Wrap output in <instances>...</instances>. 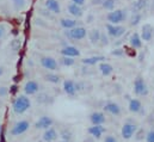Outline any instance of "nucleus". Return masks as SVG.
I'll return each mask as SVG.
<instances>
[{
  "label": "nucleus",
  "mask_w": 154,
  "mask_h": 142,
  "mask_svg": "<svg viewBox=\"0 0 154 142\" xmlns=\"http://www.w3.org/2000/svg\"><path fill=\"white\" fill-rule=\"evenodd\" d=\"M30 106H31V100L25 94L18 96L12 103V110L16 115H23L30 109Z\"/></svg>",
  "instance_id": "1"
},
{
  "label": "nucleus",
  "mask_w": 154,
  "mask_h": 142,
  "mask_svg": "<svg viewBox=\"0 0 154 142\" xmlns=\"http://www.w3.org/2000/svg\"><path fill=\"white\" fill-rule=\"evenodd\" d=\"M125 18H127V11L125 10H122V8L114 10V11L109 12L108 16H106L108 23L109 24H112V25H119L122 22L125 20Z\"/></svg>",
  "instance_id": "2"
},
{
  "label": "nucleus",
  "mask_w": 154,
  "mask_h": 142,
  "mask_svg": "<svg viewBox=\"0 0 154 142\" xmlns=\"http://www.w3.org/2000/svg\"><path fill=\"white\" fill-rule=\"evenodd\" d=\"M65 35L67 36L68 38H71V39L81 41V39H84V38L87 36V30H86L84 26L78 25V26L71 29V30H66V31H65Z\"/></svg>",
  "instance_id": "3"
},
{
  "label": "nucleus",
  "mask_w": 154,
  "mask_h": 142,
  "mask_svg": "<svg viewBox=\"0 0 154 142\" xmlns=\"http://www.w3.org/2000/svg\"><path fill=\"white\" fill-rule=\"evenodd\" d=\"M134 93L136 96H147L148 94V87L146 85V81L141 76H137L134 81Z\"/></svg>",
  "instance_id": "4"
},
{
  "label": "nucleus",
  "mask_w": 154,
  "mask_h": 142,
  "mask_svg": "<svg viewBox=\"0 0 154 142\" xmlns=\"http://www.w3.org/2000/svg\"><path fill=\"white\" fill-rule=\"evenodd\" d=\"M29 128H30L29 121H25V119L19 121V122H17V123L12 127V129H11V135H13V136H19V135L24 134L25 131H28Z\"/></svg>",
  "instance_id": "5"
},
{
  "label": "nucleus",
  "mask_w": 154,
  "mask_h": 142,
  "mask_svg": "<svg viewBox=\"0 0 154 142\" xmlns=\"http://www.w3.org/2000/svg\"><path fill=\"white\" fill-rule=\"evenodd\" d=\"M39 62H41V66L44 69H48L50 72H55L59 68V65H57L56 60L51 56H43V57H41Z\"/></svg>",
  "instance_id": "6"
},
{
  "label": "nucleus",
  "mask_w": 154,
  "mask_h": 142,
  "mask_svg": "<svg viewBox=\"0 0 154 142\" xmlns=\"http://www.w3.org/2000/svg\"><path fill=\"white\" fill-rule=\"evenodd\" d=\"M136 130H137L136 124H134V123H129V122H128V123H124L123 127H122V130H121L122 137L125 139V140H129V139H131V137L135 135Z\"/></svg>",
  "instance_id": "7"
},
{
  "label": "nucleus",
  "mask_w": 154,
  "mask_h": 142,
  "mask_svg": "<svg viewBox=\"0 0 154 142\" xmlns=\"http://www.w3.org/2000/svg\"><path fill=\"white\" fill-rule=\"evenodd\" d=\"M106 31H108V35L110 37H114V38H118L122 35H124L125 32V28L122 26V25H112V24H106Z\"/></svg>",
  "instance_id": "8"
},
{
  "label": "nucleus",
  "mask_w": 154,
  "mask_h": 142,
  "mask_svg": "<svg viewBox=\"0 0 154 142\" xmlns=\"http://www.w3.org/2000/svg\"><path fill=\"white\" fill-rule=\"evenodd\" d=\"M39 91V85L37 81L35 80H29L25 82L24 85V93L25 96H32V94H36Z\"/></svg>",
  "instance_id": "9"
},
{
  "label": "nucleus",
  "mask_w": 154,
  "mask_h": 142,
  "mask_svg": "<svg viewBox=\"0 0 154 142\" xmlns=\"http://www.w3.org/2000/svg\"><path fill=\"white\" fill-rule=\"evenodd\" d=\"M53 123H54V121H53L51 117H49V116H42V117H39L38 119L36 121L35 128H37V129H44L45 130L48 128H51Z\"/></svg>",
  "instance_id": "10"
},
{
  "label": "nucleus",
  "mask_w": 154,
  "mask_h": 142,
  "mask_svg": "<svg viewBox=\"0 0 154 142\" xmlns=\"http://www.w3.org/2000/svg\"><path fill=\"white\" fill-rule=\"evenodd\" d=\"M60 54L62 56H67V57H78L80 56V50L74 45H66L60 50Z\"/></svg>",
  "instance_id": "11"
},
{
  "label": "nucleus",
  "mask_w": 154,
  "mask_h": 142,
  "mask_svg": "<svg viewBox=\"0 0 154 142\" xmlns=\"http://www.w3.org/2000/svg\"><path fill=\"white\" fill-rule=\"evenodd\" d=\"M153 35H154L153 26L151 24H143V26L141 29V34H140L141 39L145 41V42H149V41H152Z\"/></svg>",
  "instance_id": "12"
},
{
  "label": "nucleus",
  "mask_w": 154,
  "mask_h": 142,
  "mask_svg": "<svg viewBox=\"0 0 154 142\" xmlns=\"http://www.w3.org/2000/svg\"><path fill=\"white\" fill-rule=\"evenodd\" d=\"M63 91L67 96H74L78 91V85L75 84V81L67 79L63 81Z\"/></svg>",
  "instance_id": "13"
},
{
  "label": "nucleus",
  "mask_w": 154,
  "mask_h": 142,
  "mask_svg": "<svg viewBox=\"0 0 154 142\" xmlns=\"http://www.w3.org/2000/svg\"><path fill=\"white\" fill-rule=\"evenodd\" d=\"M90 121L92 125H103L105 122V115L100 111H94L90 115Z\"/></svg>",
  "instance_id": "14"
},
{
  "label": "nucleus",
  "mask_w": 154,
  "mask_h": 142,
  "mask_svg": "<svg viewBox=\"0 0 154 142\" xmlns=\"http://www.w3.org/2000/svg\"><path fill=\"white\" fill-rule=\"evenodd\" d=\"M44 5L54 14H59L61 12V6H60V2L57 0H45Z\"/></svg>",
  "instance_id": "15"
},
{
  "label": "nucleus",
  "mask_w": 154,
  "mask_h": 142,
  "mask_svg": "<svg viewBox=\"0 0 154 142\" xmlns=\"http://www.w3.org/2000/svg\"><path fill=\"white\" fill-rule=\"evenodd\" d=\"M67 10H68V13H69L71 16H73L74 18H80V17L84 14L82 7H81V6H78V5L73 4V2H71V4L68 5Z\"/></svg>",
  "instance_id": "16"
},
{
  "label": "nucleus",
  "mask_w": 154,
  "mask_h": 142,
  "mask_svg": "<svg viewBox=\"0 0 154 142\" xmlns=\"http://www.w3.org/2000/svg\"><path fill=\"white\" fill-rule=\"evenodd\" d=\"M57 139V131L54 128H48L43 133V141L45 142H54Z\"/></svg>",
  "instance_id": "17"
},
{
  "label": "nucleus",
  "mask_w": 154,
  "mask_h": 142,
  "mask_svg": "<svg viewBox=\"0 0 154 142\" xmlns=\"http://www.w3.org/2000/svg\"><path fill=\"white\" fill-rule=\"evenodd\" d=\"M60 25L65 30H71V29L78 26V22L77 19H72V18H61L60 19Z\"/></svg>",
  "instance_id": "18"
},
{
  "label": "nucleus",
  "mask_w": 154,
  "mask_h": 142,
  "mask_svg": "<svg viewBox=\"0 0 154 142\" xmlns=\"http://www.w3.org/2000/svg\"><path fill=\"white\" fill-rule=\"evenodd\" d=\"M129 43H130V47L134 48V49H140L142 47V39H141V36L139 32H134L133 35L130 36L129 38Z\"/></svg>",
  "instance_id": "19"
},
{
  "label": "nucleus",
  "mask_w": 154,
  "mask_h": 142,
  "mask_svg": "<svg viewBox=\"0 0 154 142\" xmlns=\"http://www.w3.org/2000/svg\"><path fill=\"white\" fill-rule=\"evenodd\" d=\"M104 110L111 115H115V116H118L121 113V107L119 105L115 103V102H108L105 105H104Z\"/></svg>",
  "instance_id": "20"
},
{
  "label": "nucleus",
  "mask_w": 154,
  "mask_h": 142,
  "mask_svg": "<svg viewBox=\"0 0 154 142\" xmlns=\"http://www.w3.org/2000/svg\"><path fill=\"white\" fill-rule=\"evenodd\" d=\"M87 131H88V134H90L91 136H93V137H96V139H99V137L104 134L105 129H104L103 125H92V127H90V128L87 129Z\"/></svg>",
  "instance_id": "21"
},
{
  "label": "nucleus",
  "mask_w": 154,
  "mask_h": 142,
  "mask_svg": "<svg viewBox=\"0 0 154 142\" xmlns=\"http://www.w3.org/2000/svg\"><path fill=\"white\" fill-rule=\"evenodd\" d=\"M104 60H105L104 56H99V55H97V56H91V57L82 59L81 62H82L84 65H87V66H94V65H97V63L104 62Z\"/></svg>",
  "instance_id": "22"
},
{
  "label": "nucleus",
  "mask_w": 154,
  "mask_h": 142,
  "mask_svg": "<svg viewBox=\"0 0 154 142\" xmlns=\"http://www.w3.org/2000/svg\"><path fill=\"white\" fill-rule=\"evenodd\" d=\"M128 107H129V111H130V112L137 113V112H140L141 109H142V103H141L139 99L133 98V99L129 100V105H128Z\"/></svg>",
  "instance_id": "23"
},
{
  "label": "nucleus",
  "mask_w": 154,
  "mask_h": 142,
  "mask_svg": "<svg viewBox=\"0 0 154 142\" xmlns=\"http://www.w3.org/2000/svg\"><path fill=\"white\" fill-rule=\"evenodd\" d=\"M99 71L100 73L104 75V76H109V75H111L112 74V72H114V67L110 65V63H108V62H100L99 63Z\"/></svg>",
  "instance_id": "24"
},
{
  "label": "nucleus",
  "mask_w": 154,
  "mask_h": 142,
  "mask_svg": "<svg viewBox=\"0 0 154 142\" xmlns=\"http://www.w3.org/2000/svg\"><path fill=\"white\" fill-rule=\"evenodd\" d=\"M87 36H88V38H90V42H91L92 44H96V43H98V42L100 41L102 32H100L98 29H92V30H90V31L87 32Z\"/></svg>",
  "instance_id": "25"
},
{
  "label": "nucleus",
  "mask_w": 154,
  "mask_h": 142,
  "mask_svg": "<svg viewBox=\"0 0 154 142\" xmlns=\"http://www.w3.org/2000/svg\"><path fill=\"white\" fill-rule=\"evenodd\" d=\"M146 5H147V0H136L133 4V8L135 10L134 13H141V11L145 10Z\"/></svg>",
  "instance_id": "26"
},
{
  "label": "nucleus",
  "mask_w": 154,
  "mask_h": 142,
  "mask_svg": "<svg viewBox=\"0 0 154 142\" xmlns=\"http://www.w3.org/2000/svg\"><path fill=\"white\" fill-rule=\"evenodd\" d=\"M44 80L48 81V82H51V84H59L61 78L55 73H47L44 75Z\"/></svg>",
  "instance_id": "27"
},
{
  "label": "nucleus",
  "mask_w": 154,
  "mask_h": 142,
  "mask_svg": "<svg viewBox=\"0 0 154 142\" xmlns=\"http://www.w3.org/2000/svg\"><path fill=\"white\" fill-rule=\"evenodd\" d=\"M115 5H116V0H103V2H102V7L104 10L110 11V12L115 10Z\"/></svg>",
  "instance_id": "28"
},
{
  "label": "nucleus",
  "mask_w": 154,
  "mask_h": 142,
  "mask_svg": "<svg viewBox=\"0 0 154 142\" xmlns=\"http://www.w3.org/2000/svg\"><path fill=\"white\" fill-rule=\"evenodd\" d=\"M60 63H61L62 66H65V67H71V66H73V65L75 63V60H74L73 57L62 56V57L60 59Z\"/></svg>",
  "instance_id": "29"
},
{
  "label": "nucleus",
  "mask_w": 154,
  "mask_h": 142,
  "mask_svg": "<svg viewBox=\"0 0 154 142\" xmlns=\"http://www.w3.org/2000/svg\"><path fill=\"white\" fill-rule=\"evenodd\" d=\"M12 2L17 11H22L26 6V0H12Z\"/></svg>",
  "instance_id": "30"
},
{
  "label": "nucleus",
  "mask_w": 154,
  "mask_h": 142,
  "mask_svg": "<svg viewBox=\"0 0 154 142\" xmlns=\"http://www.w3.org/2000/svg\"><path fill=\"white\" fill-rule=\"evenodd\" d=\"M141 13H133V17H131V20H130V24L131 25H137L140 22H141Z\"/></svg>",
  "instance_id": "31"
},
{
  "label": "nucleus",
  "mask_w": 154,
  "mask_h": 142,
  "mask_svg": "<svg viewBox=\"0 0 154 142\" xmlns=\"http://www.w3.org/2000/svg\"><path fill=\"white\" fill-rule=\"evenodd\" d=\"M6 32H7L6 25H5L4 23H0V39L5 37V35H6Z\"/></svg>",
  "instance_id": "32"
},
{
  "label": "nucleus",
  "mask_w": 154,
  "mask_h": 142,
  "mask_svg": "<svg viewBox=\"0 0 154 142\" xmlns=\"http://www.w3.org/2000/svg\"><path fill=\"white\" fill-rule=\"evenodd\" d=\"M146 142H154V130H149L146 136Z\"/></svg>",
  "instance_id": "33"
},
{
  "label": "nucleus",
  "mask_w": 154,
  "mask_h": 142,
  "mask_svg": "<svg viewBox=\"0 0 154 142\" xmlns=\"http://www.w3.org/2000/svg\"><path fill=\"white\" fill-rule=\"evenodd\" d=\"M104 142H118V141L116 140L115 136H112V135H108V136L105 137V140H104Z\"/></svg>",
  "instance_id": "34"
},
{
  "label": "nucleus",
  "mask_w": 154,
  "mask_h": 142,
  "mask_svg": "<svg viewBox=\"0 0 154 142\" xmlns=\"http://www.w3.org/2000/svg\"><path fill=\"white\" fill-rule=\"evenodd\" d=\"M85 1H86V0H71V2L75 4L78 6H81V7H82V5L85 4Z\"/></svg>",
  "instance_id": "35"
},
{
  "label": "nucleus",
  "mask_w": 154,
  "mask_h": 142,
  "mask_svg": "<svg viewBox=\"0 0 154 142\" xmlns=\"http://www.w3.org/2000/svg\"><path fill=\"white\" fill-rule=\"evenodd\" d=\"M100 41H102V44H103V45H106V44L109 43V39H108V37H106V36H104V35L100 36Z\"/></svg>",
  "instance_id": "36"
},
{
  "label": "nucleus",
  "mask_w": 154,
  "mask_h": 142,
  "mask_svg": "<svg viewBox=\"0 0 154 142\" xmlns=\"http://www.w3.org/2000/svg\"><path fill=\"white\" fill-rule=\"evenodd\" d=\"M7 88L6 87H0V97H5L7 94Z\"/></svg>",
  "instance_id": "37"
},
{
  "label": "nucleus",
  "mask_w": 154,
  "mask_h": 142,
  "mask_svg": "<svg viewBox=\"0 0 154 142\" xmlns=\"http://www.w3.org/2000/svg\"><path fill=\"white\" fill-rule=\"evenodd\" d=\"M123 53L121 51V49H116L115 51H112V55H122Z\"/></svg>",
  "instance_id": "38"
},
{
  "label": "nucleus",
  "mask_w": 154,
  "mask_h": 142,
  "mask_svg": "<svg viewBox=\"0 0 154 142\" xmlns=\"http://www.w3.org/2000/svg\"><path fill=\"white\" fill-rule=\"evenodd\" d=\"M2 74H4V68H2V67H0V76H1Z\"/></svg>",
  "instance_id": "39"
},
{
  "label": "nucleus",
  "mask_w": 154,
  "mask_h": 142,
  "mask_svg": "<svg viewBox=\"0 0 154 142\" xmlns=\"http://www.w3.org/2000/svg\"><path fill=\"white\" fill-rule=\"evenodd\" d=\"M1 131H2V125L0 124V134H1Z\"/></svg>",
  "instance_id": "40"
},
{
  "label": "nucleus",
  "mask_w": 154,
  "mask_h": 142,
  "mask_svg": "<svg viewBox=\"0 0 154 142\" xmlns=\"http://www.w3.org/2000/svg\"><path fill=\"white\" fill-rule=\"evenodd\" d=\"M152 1H153V4H154V0H152Z\"/></svg>",
  "instance_id": "41"
}]
</instances>
